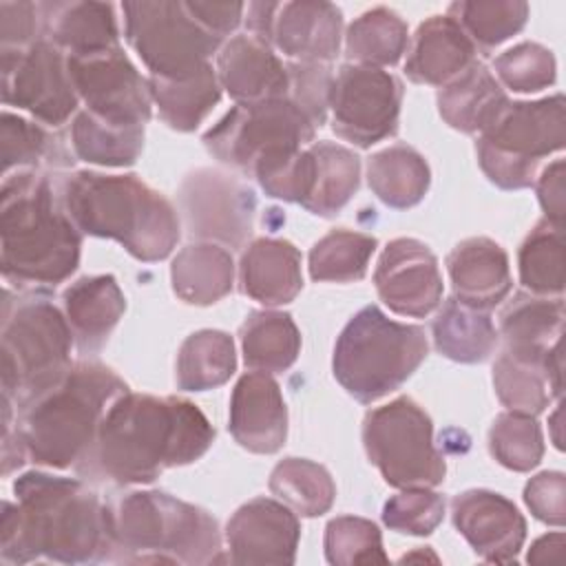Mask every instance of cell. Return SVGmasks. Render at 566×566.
I'll list each match as a JSON object with an SVG mask.
<instances>
[{
    "label": "cell",
    "mask_w": 566,
    "mask_h": 566,
    "mask_svg": "<svg viewBox=\"0 0 566 566\" xmlns=\"http://www.w3.org/2000/svg\"><path fill=\"white\" fill-rule=\"evenodd\" d=\"M506 102L509 97L502 84L478 60L438 91L442 119L451 128L469 135L482 133Z\"/></svg>",
    "instance_id": "f1b7e54d"
},
{
    "label": "cell",
    "mask_w": 566,
    "mask_h": 566,
    "mask_svg": "<svg viewBox=\"0 0 566 566\" xmlns=\"http://www.w3.org/2000/svg\"><path fill=\"white\" fill-rule=\"evenodd\" d=\"M2 502L0 562L91 564L113 557L111 513L84 482L27 471Z\"/></svg>",
    "instance_id": "7a4b0ae2"
},
{
    "label": "cell",
    "mask_w": 566,
    "mask_h": 566,
    "mask_svg": "<svg viewBox=\"0 0 566 566\" xmlns=\"http://www.w3.org/2000/svg\"><path fill=\"white\" fill-rule=\"evenodd\" d=\"M113 557L128 564H221L217 520L164 491H130L108 506Z\"/></svg>",
    "instance_id": "8992f818"
},
{
    "label": "cell",
    "mask_w": 566,
    "mask_h": 566,
    "mask_svg": "<svg viewBox=\"0 0 566 566\" xmlns=\"http://www.w3.org/2000/svg\"><path fill=\"white\" fill-rule=\"evenodd\" d=\"M239 283L245 296L268 307L294 301L303 290L298 248L272 237L250 241L241 252Z\"/></svg>",
    "instance_id": "cb8c5ba5"
},
{
    "label": "cell",
    "mask_w": 566,
    "mask_h": 566,
    "mask_svg": "<svg viewBox=\"0 0 566 566\" xmlns=\"http://www.w3.org/2000/svg\"><path fill=\"white\" fill-rule=\"evenodd\" d=\"M537 199L544 210V219L555 226H564V159L551 161L537 177Z\"/></svg>",
    "instance_id": "db71d44e"
},
{
    "label": "cell",
    "mask_w": 566,
    "mask_h": 566,
    "mask_svg": "<svg viewBox=\"0 0 566 566\" xmlns=\"http://www.w3.org/2000/svg\"><path fill=\"white\" fill-rule=\"evenodd\" d=\"M402 82L389 71L360 64H343L332 82V130L358 146L369 148L398 130Z\"/></svg>",
    "instance_id": "5bb4252c"
},
{
    "label": "cell",
    "mask_w": 566,
    "mask_h": 566,
    "mask_svg": "<svg viewBox=\"0 0 566 566\" xmlns=\"http://www.w3.org/2000/svg\"><path fill=\"white\" fill-rule=\"evenodd\" d=\"M44 38L66 55H91L119 46L115 7L111 2H42Z\"/></svg>",
    "instance_id": "4316f807"
},
{
    "label": "cell",
    "mask_w": 566,
    "mask_h": 566,
    "mask_svg": "<svg viewBox=\"0 0 566 566\" xmlns=\"http://www.w3.org/2000/svg\"><path fill=\"white\" fill-rule=\"evenodd\" d=\"M376 239L365 232L338 228L318 239L310 250V276L314 281L349 283L365 276Z\"/></svg>",
    "instance_id": "60d3db41"
},
{
    "label": "cell",
    "mask_w": 566,
    "mask_h": 566,
    "mask_svg": "<svg viewBox=\"0 0 566 566\" xmlns=\"http://www.w3.org/2000/svg\"><path fill=\"white\" fill-rule=\"evenodd\" d=\"M212 442L214 429L195 402L124 391L106 409L91 451L75 469L91 480L148 484L166 469L199 460Z\"/></svg>",
    "instance_id": "6da1fadb"
},
{
    "label": "cell",
    "mask_w": 566,
    "mask_h": 566,
    "mask_svg": "<svg viewBox=\"0 0 566 566\" xmlns=\"http://www.w3.org/2000/svg\"><path fill=\"white\" fill-rule=\"evenodd\" d=\"M69 73L86 111L113 126H146L153 113L148 80L115 46L91 55H66Z\"/></svg>",
    "instance_id": "2e32d148"
},
{
    "label": "cell",
    "mask_w": 566,
    "mask_h": 566,
    "mask_svg": "<svg viewBox=\"0 0 566 566\" xmlns=\"http://www.w3.org/2000/svg\"><path fill=\"white\" fill-rule=\"evenodd\" d=\"M73 329L66 316L42 296L2 305V398L18 409L57 385L71 369Z\"/></svg>",
    "instance_id": "ba28073f"
},
{
    "label": "cell",
    "mask_w": 566,
    "mask_h": 566,
    "mask_svg": "<svg viewBox=\"0 0 566 566\" xmlns=\"http://www.w3.org/2000/svg\"><path fill=\"white\" fill-rule=\"evenodd\" d=\"M564 301L562 296H539L517 292L500 312V336L511 356L542 363L546 369L548 349L562 340Z\"/></svg>",
    "instance_id": "484cf974"
},
{
    "label": "cell",
    "mask_w": 566,
    "mask_h": 566,
    "mask_svg": "<svg viewBox=\"0 0 566 566\" xmlns=\"http://www.w3.org/2000/svg\"><path fill=\"white\" fill-rule=\"evenodd\" d=\"M489 451L506 469L524 473L539 464L544 436L535 416L520 411L500 413L489 429Z\"/></svg>",
    "instance_id": "ee69618b"
},
{
    "label": "cell",
    "mask_w": 566,
    "mask_h": 566,
    "mask_svg": "<svg viewBox=\"0 0 566 566\" xmlns=\"http://www.w3.org/2000/svg\"><path fill=\"white\" fill-rule=\"evenodd\" d=\"M444 517V497L431 489H402L382 506V522L398 533L429 535Z\"/></svg>",
    "instance_id": "c3c4849f"
},
{
    "label": "cell",
    "mask_w": 566,
    "mask_h": 566,
    "mask_svg": "<svg viewBox=\"0 0 566 566\" xmlns=\"http://www.w3.org/2000/svg\"><path fill=\"white\" fill-rule=\"evenodd\" d=\"M453 298L478 310H491L511 292L509 256L489 237L460 241L447 256Z\"/></svg>",
    "instance_id": "603a6c76"
},
{
    "label": "cell",
    "mask_w": 566,
    "mask_h": 566,
    "mask_svg": "<svg viewBox=\"0 0 566 566\" xmlns=\"http://www.w3.org/2000/svg\"><path fill=\"white\" fill-rule=\"evenodd\" d=\"M429 343L420 325L391 321L380 307L356 312L334 345L332 371L358 402L396 391L427 358Z\"/></svg>",
    "instance_id": "52a82bcc"
},
{
    "label": "cell",
    "mask_w": 566,
    "mask_h": 566,
    "mask_svg": "<svg viewBox=\"0 0 566 566\" xmlns=\"http://www.w3.org/2000/svg\"><path fill=\"white\" fill-rule=\"evenodd\" d=\"M566 144L564 95L535 102H506L475 144L478 164L504 190L528 188L544 157Z\"/></svg>",
    "instance_id": "9c48e42d"
},
{
    "label": "cell",
    "mask_w": 566,
    "mask_h": 566,
    "mask_svg": "<svg viewBox=\"0 0 566 566\" xmlns=\"http://www.w3.org/2000/svg\"><path fill=\"white\" fill-rule=\"evenodd\" d=\"M153 106L175 130H195L221 99V84L212 64L184 80L148 77Z\"/></svg>",
    "instance_id": "836d02e7"
},
{
    "label": "cell",
    "mask_w": 566,
    "mask_h": 566,
    "mask_svg": "<svg viewBox=\"0 0 566 566\" xmlns=\"http://www.w3.org/2000/svg\"><path fill=\"white\" fill-rule=\"evenodd\" d=\"M82 237L46 175H7L0 192V263L7 283L55 287L80 265Z\"/></svg>",
    "instance_id": "3957f363"
},
{
    "label": "cell",
    "mask_w": 566,
    "mask_h": 566,
    "mask_svg": "<svg viewBox=\"0 0 566 566\" xmlns=\"http://www.w3.org/2000/svg\"><path fill=\"white\" fill-rule=\"evenodd\" d=\"M298 537L301 524L287 504L254 497L239 506L226 524L228 562L294 564Z\"/></svg>",
    "instance_id": "d6986e66"
},
{
    "label": "cell",
    "mask_w": 566,
    "mask_h": 566,
    "mask_svg": "<svg viewBox=\"0 0 566 566\" xmlns=\"http://www.w3.org/2000/svg\"><path fill=\"white\" fill-rule=\"evenodd\" d=\"M559 416H562V409L557 407V409H555V413H553V418H551V424H553V429H555V433H553V442H555V447H557V449H562V433H559Z\"/></svg>",
    "instance_id": "9f6ffc18"
},
{
    "label": "cell",
    "mask_w": 566,
    "mask_h": 566,
    "mask_svg": "<svg viewBox=\"0 0 566 566\" xmlns=\"http://www.w3.org/2000/svg\"><path fill=\"white\" fill-rule=\"evenodd\" d=\"M409 46L407 22L387 7L360 13L345 33V55L360 66H391Z\"/></svg>",
    "instance_id": "8d00e7d4"
},
{
    "label": "cell",
    "mask_w": 566,
    "mask_h": 566,
    "mask_svg": "<svg viewBox=\"0 0 566 566\" xmlns=\"http://www.w3.org/2000/svg\"><path fill=\"white\" fill-rule=\"evenodd\" d=\"M367 184L385 206L405 210L424 199L431 170L416 148L394 144L367 159Z\"/></svg>",
    "instance_id": "4dcf8cb0"
},
{
    "label": "cell",
    "mask_w": 566,
    "mask_h": 566,
    "mask_svg": "<svg viewBox=\"0 0 566 566\" xmlns=\"http://www.w3.org/2000/svg\"><path fill=\"white\" fill-rule=\"evenodd\" d=\"M0 144H2V170L4 177L11 168H33L42 159L57 155L51 135L35 122L13 115L9 111L0 117Z\"/></svg>",
    "instance_id": "7dc6e473"
},
{
    "label": "cell",
    "mask_w": 566,
    "mask_h": 566,
    "mask_svg": "<svg viewBox=\"0 0 566 566\" xmlns=\"http://www.w3.org/2000/svg\"><path fill=\"white\" fill-rule=\"evenodd\" d=\"M287 75V97L298 104L316 126H323L329 111V93L334 82L332 69L321 62H290Z\"/></svg>",
    "instance_id": "681fc988"
},
{
    "label": "cell",
    "mask_w": 566,
    "mask_h": 566,
    "mask_svg": "<svg viewBox=\"0 0 566 566\" xmlns=\"http://www.w3.org/2000/svg\"><path fill=\"white\" fill-rule=\"evenodd\" d=\"M475 62V44L449 15L427 18L409 46L405 73L416 84L444 86Z\"/></svg>",
    "instance_id": "d4e9b609"
},
{
    "label": "cell",
    "mask_w": 566,
    "mask_h": 566,
    "mask_svg": "<svg viewBox=\"0 0 566 566\" xmlns=\"http://www.w3.org/2000/svg\"><path fill=\"white\" fill-rule=\"evenodd\" d=\"M270 491L303 517L327 513L336 497L329 471L305 458H283L270 473Z\"/></svg>",
    "instance_id": "f35d334b"
},
{
    "label": "cell",
    "mask_w": 566,
    "mask_h": 566,
    "mask_svg": "<svg viewBox=\"0 0 566 566\" xmlns=\"http://www.w3.org/2000/svg\"><path fill=\"white\" fill-rule=\"evenodd\" d=\"M325 557L334 566L387 564L378 526L356 515L329 520L325 528Z\"/></svg>",
    "instance_id": "f6af8a7d"
},
{
    "label": "cell",
    "mask_w": 566,
    "mask_h": 566,
    "mask_svg": "<svg viewBox=\"0 0 566 566\" xmlns=\"http://www.w3.org/2000/svg\"><path fill=\"white\" fill-rule=\"evenodd\" d=\"M493 387L509 411L537 416L551 402L553 387L542 363L502 352L493 363Z\"/></svg>",
    "instance_id": "7bdbcfd3"
},
{
    "label": "cell",
    "mask_w": 566,
    "mask_h": 566,
    "mask_svg": "<svg viewBox=\"0 0 566 566\" xmlns=\"http://www.w3.org/2000/svg\"><path fill=\"white\" fill-rule=\"evenodd\" d=\"M228 429L252 453H276L287 438V407L272 374H243L230 396Z\"/></svg>",
    "instance_id": "44dd1931"
},
{
    "label": "cell",
    "mask_w": 566,
    "mask_h": 566,
    "mask_svg": "<svg viewBox=\"0 0 566 566\" xmlns=\"http://www.w3.org/2000/svg\"><path fill=\"white\" fill-rule=\"evenodd\" d=\"M237 369V354L230 334L199 329L190 334L177 354V387L184 391H208L230 380Z\"/></svg>",
    "instance_id": "d590c367"
},
{
    "label": "cell",
    "mask_w": 566,
    "mask_h": 566,
    "mask_svg": "<svg viewBox=\"0 0 566 566\" xmlns=\"http://www.w3.org/2000/svg\"><path fill=\"white\" fill-rule=\"evenodd\" d=\"M436 349L455 363H482L497 345V329L486 310L471 307L458 298L442 303L431 325Z\"/></svg>",
    "instance_id": "1f68e13d"
},
{
    "label": "cell",
    "mask_w": 566,
    "mask_h": 566,
    "mask_svg": "<svg viewBox=\"0 0 566 566\" xmlns=\"http://www.w3.org/2000/svg\"><path fill=\"white\" fill-rule=\"evenodd\" d=\"M170 283L184 303L212 305L234 285L232 254L212 241L190 243L172 259Z\"/></svg>",
    "instance_id": "f546056e"
},
{
    "label": "cell",
    "mask_w": 566,
    "mask_h": 566,
    "mask_svg": "<svg viewBox=\"0 0 566 566\" xmlns=\"http://www.w3.org/2000/svg\"><path fill=\"white\" fill-rule=\"evenodd\" d=\"M374 285L380 301L400 316L422 318L442 301V274L436 254L418 239L389 241L376 263Z\"/></svg>",
    "instance_id": "ac0fdd59"
},
{
    "label": "cell",
    "mask_w": 566,
    "mask_h": 566,
    "mask_svg": "<svg viewBox=\"0 0 566 566\" xmlns=\"http://www.w3.org/2000/svg\"><path fill=\"white\" fill-rule=\"evenodd\" d=\"M241 349L250 369L279 374L294 365L301 352V332L287 312L256 310L241 325Z\"/></svg>",
    "instance_id": "e575fe53"
},
{
    "label": "cell",
    "mask_w": 566,
    "mask_h": 566,
    "mask_svg": "<svg viewBox=\"0 0 566 566\" xmlns=\"http://www.w3.org/2000/svg\"><path fill=\"white\" fill-rule=\"evenodd\" d=\"M64 316L82 354H95L119 323L126 298L115 276L95 274L71 283L62 294Z\"/></svg>",
    "instance_id": "83f0119b"
},
{
    "label": "cell",
    "mask_w": 566,
    "mask_h": 566,
    "mask_svg": "<svg viewBox=\"0 0 566 566\" xmlns=\"http://www.w3.org/2000/svg\"><path fill=\"white\" fill-rule=\"evenodd\" d=\"M314 133L307 113L290 97H279L232 106L203 133V144L221 164L252 177L259 166L303 150Z\"/></svg>",
    "instance_id": "30bf717a"
},
{
    "label": "cell",
    "mask_w": 566,
    "mask_h": 566,
    "mask_svg": "<svg viewBox=\"0 0 566 566\" xmlns=\"http://www.w3.org/2000/svg\"><path fill=\"white\" fill-rule=\"evenodd\" d=\"M71 148L77 159L97 166H130L144 148V126H113L80 111L71 122Z\"/></svg>",
    "instance_id": "74e56055"
},
{
    "label": "cell",
    "mask_w": 566,
    "mask_h": 566,
    "mask_svg": "<svg viewBox=\"0 0 566 566\" xmlns=\"http://www.w3.org/2000/svg\"><path fill=\"white\" fill-rule=\"evenodd\" d=\"M497 82L515 93H537L555 82L557 64L551 49L537 42H520L493 62Z\"/></svg>",
    "instance_id": "bcb514c9"
},
{
    "label": "cell",
    "mask_w": 566,
    "mask_h": 566,
    "mask_svg": "<svg viewBox=\"0 0 566 566\" xmlns=\"http://www.w3.org/2000/svg\"><path fill=\"white\" fill-rule=\"evenodd\" d=\"M60 201L80 232L113 239L146 263L166 259L181 237L172 203L137 175L75 170L62 179Z\"/></svg>",
    "instance_id": "277c9868"
},
{
    "label": "cell",
    "mask_w": 566,
    "mask_h": 566,
    "mask_svg": "<svg viewBox=\"0 0 566 566\" xmlns=\"http://www.w3.org/2000/svg\"><path fill=\"white\" fill-rule=\"evenodd\" d=\"M124 35L142 57L150 77L184 80L210 64L221 38L201 27L186 2L139 0L124 2Z\"/></svg>",
    "instance_id": "7c38bea8"
},
{
    "label": "cell",
    "mask_w": 566,
    "mask_h": 566,
    "mask_svg": "<svg viewBox=\"0 0 566 566\" xmlns=\"http://www.w3.org/2000/svg\"><path fill=\"white\" fill-rule=\"evenodd\" d=\"M562 548H564V533H562V531L542 535V537L535 539L533 546L528 548L526 562H531V564H548V562H555V559H559Z\"/></svg>",
    "instance_id": "11a10c76"
},
{
    "label": "cell",
    "mask_w": 566,
    "mask_h": 566,
    "mask_svg": "<svg viewBox=\"0 0 566 566\" xmlns=\"http://www.w3.org/2000/svg\"><path fill=\"white\" fill-rule=\"evenodd\" d=\"M128 385L99 363L71 365L66 376L18 409L15 436L40 467H77L91 451L111 402Z\"/></svg>",
    "instance_id": "5b68a950"
},
{
    "label": "cell",
    "mask_w": 566,
    "mask_h": 566,
    "mask_svg": "<svg viewBox=\"0 0 566 566\" xmlns=\"http://www.w3.org/2000/svg\"><path fill=\"white\" fill-rule=\"evenodd\" d=\"M44 38L42 4L27 0L0 2V42L2 49H22Z\"/></svg>",
    "instance_id": "816d5d0a"
},
{
    "label": "cell",
    "mask_w": 566,
    "mask_h": 566,
    "mask_svg": "<svg viewBox=\"0 0 566 566\" xmlns=\"http://www.w3.org/2000/svg\"><path fill=\"white\" fill-rule=\"evenodd\" d=\"M2 102L27 111L40 124H66L80 97L62 49L46 38L22 49H2Z\"/></svg>",
    "instance_id": "4fadbf2b"
},
{
    "label": "cell",
    "mask_w": 566,
    "mask_h": 566,
    "mask_svg": "<svg viewBox=\"0 0 566 566\" xmlns=\"http://www.w3.org/2000/svg\"><path fill=\"white\" fill-rule=\"evenodd\" d=\"M469 40L489 51L522 31L528 20V4L522 0H460L449 7Z\"/></svg>",
    "instance_id": "b9f144b4"
},
{
    "label": "cell",
    "mask_w": 566,
    "mask_h": 566,
    "mask_svg": "<svg viewBox=\"0 0 566 566\" xmlns=\"http://www.w3.org/2000/svg\"><path fill=\"white\" fill-rule=\"evenodd\" d=\"M524 502L531 513L551 526H564L566 520V478L562 471H542L524 486Z\"/></svg>",
    "instance_id": "f907efd6"
},
{
    "label": "cell",
    "mask_w": 566,
    "mask_h": 566,
    "mask_svg": "<svg viewBox=\"0 0 566 566\" xmlns=\"http://www.w3.org/2000/svg\"><path fill=\"white\" fill-rule=\"evenodd\" d=\"M458 533L478 557L491 564L515 562L526 539V520L517 506L489 489H469L451 500Z\"/></svg>",
    "instance_id": "ffe728a7"
},
{
    "label": "cell",
    "mask_w": 566,
    "mask_h": 566,
    "mask_svg": "<svg viewBox=\"0 0 566 566\" xmlns=\"http://www.w3.org/2000/svg\"><path fill=\"white\" fill-rule=\"evenodd\" d=\"M248 31L294 62H332L340 51L343 13L323 0L250 2Z\"/></svg>",
    "instance_id": "9a60e30c"
},
{
    "label": "cell",
    "mask_w": 566,
    "mask_h": 566,
    "mask_svg": "<svg viewBox=\"0 0 566 566\" xmlns=\"http://www.w3.org/2000/svg\"><path fill=\"white\" fill-rule=\"evenodd\" d=\"M363 444L394 489H431L444 480L447 464L433 444L431 418L409 396L367 411Z\"/></svg>",
    "instance_id": "8fae6325"
},
{
    "label": "cell",
    "mask_w": 566,
    "mask_h": 566,
    "mask_svg": "<svg viewBox=\"0 0 566 566\" xmlns=\"http://www.w3.org/2000/svg\"><path fill=\"white\" fill-rule=\"evenodd\" d=\"M217 77L221 88L237 104H254L287 97V64L265 42L250 33L230 38L217 55Z\"/></svg>",
    "instance_id": "7402d4cb"
},
{
    "label": "cell",
    "mask_w": 566,
    "mask_h": 566,
    "mask_svg": "<svg viewBox=\"0 0 566 566\" xmlns=\"http://www.w3.org/2000/svg\"><path fill=\"white\" fill-rule=\"evenodd\" d=\"M177 199L186 228L197 239L241 248L252 234L256 197L245 184L221 170L190 172L181 181Z\"/></svg>",
    "instance_id": "e0dca14e"
},
{
    "label": "cell",
    "mask_w": 566,
    "mask_h": 566,
    "mask_svg": "<svg viewBox=\"0 0 566 566\" xmlns=\"http://www.w3.org/2000/svg\"><path fill=\"white\" fill-rule=\"evenodd\" d=\"M517 268L522 285L531 294L562 296L566 283L562 226L548 219L537 221L520 245Z\"/></svg>",
    "instance_id": "ab89813d"
},
{
    "label": "cell",
    "mask_w": 566,
    "mask_h": 566,
    "mask_svg": "<svg viewBox=\"0 0 566 566\" xmlns=\"http://www.w3.org/2000/svg\"><path fill=\"white\" fill-rule=\"evenodd\" d=\"M186 9L201 27L223 40V35L239 27L245 4L228 0H186Z\"/></svg>",
    "instance_id": "f5cc1de1"
},
{
    "label": "cell",
    "mask_w": 566,
    "mask_h": 566,
    "mask_svg": "<svg viewBox=\"0 0 566 566\" xmlns=\"http://www.w3.org/2000/svg\"><path fill=\"white\" fill-rule=\"evenodd\" d=\"M307 148L312 155V190L303 208L318 217H332L358 190L360 159L354 150L334 142H314Z\"/></svg>",
    "instance_id": "d6a6232c"
}]
</instances>
